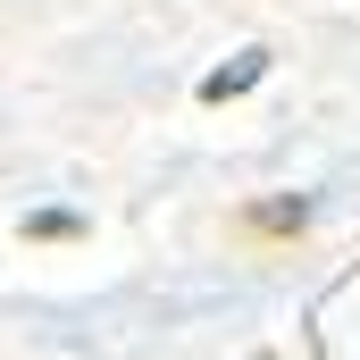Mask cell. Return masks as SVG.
Wrapping results in <instances>:
<instances>
[{"mask_svg": "<svg viewBox=\"0 0 360 360\" xmlns=\"http://www.w3.org/2000/svg\"><path fill=\"white\" fill-rule=\"evenodd\" d=\"M302 226H310V210L285 193V201H252L243 218H235V235L243 243H302Z\"/></svg>", "mask_w": 360, "mask_h": 360, "instance_id": "obj_1", "label": "cell"}]
</instances>
